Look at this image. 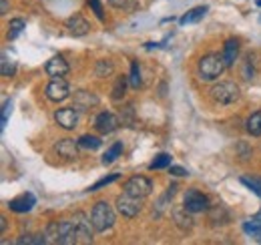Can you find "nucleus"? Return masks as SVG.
Returning a JSON list of instances; mask_svg holds the SVG:
<instances>
[{
    "label": "nucleus",
    "mask_w": 261,
    "mask_h": 245,
    "mask_svg": "<svg viewBox=\"0 0 261 245\" xmlns=\"http://www.w3.org/2000/svg\"><path fill=\"white\" fill-rule=\"evenodd\" d=\"M225 68L227 66H225L223 59L219 55H213V53L201 57V61L197 64V72H199V79L201 81H217L223 75Z\"/></svg>",
    "instance_id": "1"
},
{
    "label": "nucleus",
    "mask_w": 261,
    "mask_h": 245,
    "mask_svg": "<svg viewBox=\"0 0 261 245\" xmlns=\"http://www.w3.org/2000/svg\"><path fill=\"white\" fill-rule=\"evenodd\" d=\"M91 221L97 229V233H105L115 225V211L107 201H97L93 211H91Z\"/></svg>",
    "instance_id": "2"
},
{
    "label": "nucleus",
    "mask_w": 261,
    "mask_h": 245,
    "mask_svg": "<svg viewBox=\"0 0 261 245\" xmlns=\"http://www.w3.org/2000/svg\"><path fill=\"white\" fill-rule=\"evenodd\" d=\"M209 94L217 105H231L239 99L241 92H239V87L233 81H221L209 91Z\"/></svg>",
    "instance_id": "3"
},
{
    "label": "nucleus",
    "mask_w": 261,
    "mask_h": 245,
    "mask_svg": "<svg viewBox=\"0 0 261 245\" xmlns=\"http://www.w3.org/2000/svg\"><path fill=\"white\" fill-rule=\"evenodd\" d=\"M143 209V197H137V195H130L127 191H123V195L117 197V211L127 217V219H133L141 213Z\"/></svg>",
    "instance_id": "4"
},
{
    "label": "nucleus",
    "mask_w": 261,
    "mask_h": 245,
    "mask_svg": "<svg viewBox=\"0 0 261 245\" xmlns=\"http://www.w3.org/2000/svg\"><path fill=\"white\" fill-rule=\"evenodd\" d=\"M72 223H74V229H76V239L79 243H93V235H95V225L91 221L89 215H85L83 211L74 213L72 217Z\"/></svg>",
    "instance_id": "5"
},
{
    "label": "nucleus",
    "mask_w": 261,
    "mask_h": 245,
    "mask_svg": "<svg viewBox=\"0 0 261 245\" xmlns=\"http://www.w3.org/2000/svg\"><path fill=\"white\" fill-rule=\"evenodd\" d=\"M183 205L191 213H203L209 209V197L205 193H201L199 189H189L183 197Z\"/></svg>",
    "instance_id": "6"
},
{
    "label": "nucleus",
    "mask_w": 261,
    "mask_h": 245,
    "mask_svg": "<svg viewBox=\"0 0 261 245\" xmlns=\"http://www.w3.org/2000/svg\"><path fill=\"white\" fill-rule=\"evenodd\" d=\"M123 191H127L130 195H137V197H143V199H145V197L151 195L153 183H151V179H147V177H143V175H133L130 179L125 181Z\"/></svg>",
    "instance_id": "7"
},
{
    "label": "nucleus",
    "mask_w": 261,
    "mask_h": 245,
    "mask_svg": "<svg viewBox=\"0 0 261 245\" xmlns=\"http://www.w3.org/2000/svg\"><path fill=\"white\" fill-rule=\"evenodd\" d=\"M44 94H46V99L53 101V103H63V101H66V99L70 96V87H68V83H66L63 77H59V79H53V81L46 85Z\"/></svg>",
    "instance_id": "8"
},
{
    "label": "nucleus",
    "mask_w": 261,
    "mask_h": 245,
    "mask_svg": "<svg viewBox=\"0 0 261 245\" xmlns=\"http://www.w3.org/2000/svg\"><path fill=\"white\" fill-rule=\"evenodd\" d=\"M55 121L61 129L65 131H72L76 125H79V113L74 107H65V109H59L55 113Z\"/></svg>",
    "instance_id": "9"
},
{
    "label": "nucleus",
    "mask_w": 261,
    "mask_h": 245,
    "mask_svg": "<svg viewBox=\"0 0 261 245\" xmlns=\"http://www.w3.org/2000/svg\"><path fill=\"white\" fill-rule=\"evenodd\" d=\"M119 125H121V121L113 113H107V111L98 113L97 119H95V129H97L98 133H102V135H109V133L117 131Z\"/></svg>",
    "instance_id": "10"
},
{
    "label": "nucleus",
    "mask_w": 261,
    "mask_h": 245,
    "mask_svg": "<svg viewBox=\"0 0 261 245\" xmlns=\"http://www.w3.org/2000/svg\"><path fill=\"white\" fill-rule=\"evenodd\" d=\"M72 103H74L72 107L76 111H89V109H93V107L98 105V96L95 92H89V91H74Z\"/></svg>",
    "instance_id": "11"
},
{
    "label": "nucleus",
    "mask_w": 261,
    "mask_h": 245,
    "mask_svg": "<svg viewBox=\"0 0 261 245\" xmlns=\"http://www.w3.org/2000/svg\"><path fill=\"white\" fill-rule=\"evenodd\" d=\"M34 203H36V199H34L33 193H22V195L10 199V201H8V207H10V211H14V213H27V211L33 209Z\"/></svg>",
    "instance_id": "12"
},
{
    "label": "nucleus",
    "mask_w": 261,
    "mask_h": 245,
    "mask_svg": "<svg viewBox=\"0 0 261 245\" xmlns=\"http://www.w3.org/2000/svg\"><path fill=\"white\" fill-rule=\"evenodd\" d=\"M44 70H46V75H48V77L59 79V77H66V75H68L70 66H68V62H66L61 55H57V57H53L50 61L46 62Z\"/></svg>",
    "instance_id": "13"
},
{
    "label": "nucleus",
    "mask_w": 261,
    "mask_h": 245,
    "mask_svg": "<svg viewBox=\"0 0 261 245\" xmlns=\"http://www.w3.org/2000/svg\"><path fill=\"white\" fill-rule=\"evenodd\" d=\"M79 149H81L79 141H72V139H61L55 145V151L63 159H76L79 157Z\"/></svg>",
    "instance_id": "14"
},
{
    "label": "nucleus",
    "mask_w": 261,
    "mask_h": 245,
    "mask_svg": "<svg viewBox=\"0 0 261 245\" xmlns=\"http://www.w3.org/2000/svg\"><path fill=\"white\" fill-rule=\"evenodd\" d=\"M59 229H61V239H59V245L79 243V239H76V229H74V223H72V219L59 221Z\"/></svg>",
    "instance_id": "15"
},
{
    "label": "nucleus",
    "mask_w": 261,
    "mask_h": 245,
    "mask_svg": "<svg viewBox=\"0 0 261 245\" xmlns=\"http://www.w3.org/2000/svg\"><path fill=\"white\" fill-rule=\"evenodd\" d=\"M66 29L72 36H85L87 32L91 31V24L81 16V14H74L66 20Z\"/></svg>",
    "instance_id": "16"
},
{
    "label": "nucleus",
    "mask_w": 261,
    "mask_h": 245,
    "mask_svg": "<svg viewBox=\"0 0 261 245\" xmlns=\"http://www.w3.org/2000/svg\"><path fill=\"white\" fill-rule=\"evenodd\" d=\"M173 219H175V225H177L181 231H189V229L195 225V221H193V217H191V211H187L185 205L173 209Z\"/></svg>",
    "instance_id": "17"
},
{
    "label": "nucleus",
    "mask_w": 261,
    "mask_h": 245,
    "mask_svg": "<svg viewBox=\"0 0 261 245\" xmlns=\"http://www.w3.org/2000/svg\"><path fill=\"white\" fill-rule=\"evenodd\" d=\"M237 57H239V40L237 38H229L227 42H225V46H223L221 59L225 62V66L231 68L235 64V61H237Z\"/></svg>",
    "instance_id": "18"
},
{
    "label": "nucleus",
    "mask_w": 261,
    "mask_h": 245,
    "mask_svg": "<svg viewBox=\"0 0 261 245\" xmlns=\"http://www.w3.org/2000/svg\"><path fill=\"white\" fill-rule=\"evenodd\" d=\"M207 6H197V8H191L187 14H183L181 18H179V24H191V22H197V20H201L205 14H207Z\"/></svg>",
    "instance_id": "19"
},
{
    "label": "nucleus",
    "mask_w": 261,
    "mask_h": 245,
    "mask_svg": "<svg viewBox=\"0 0 261 245\" xmlns=\"http://www.w3.org/2000/svg\"><path fill=\"white\" fill-rule=\"evenodd\" d=\"M44 241L50 245H59V239H61V229H59V221H50L44 229Z\"/></svg>",
    "instance_id": "20"
},
{
    "label": "nucleus",
    "mask_w": 261,
    "mask_h": 245,
    "mask_svg": "<svg viewBox=\"0 0 261 245\" xmlns=\"http://www.w3.org/2000/svg\"><path fill=\"white\" fill-rule=\"evenodd\" d=\"M245 129H247L249 135L259 137L261 135V111H255V113L249 115V119L245 121Z\"/></svg>",
    "instance_id": "21"
},
{
    "label": "nucleus",
    "mask_w": 261,
    "mask_h": 245,
    "mask_svg": "<svg viewBox=\"0 0 261 245\" xmlns=\"http://www.w3.org/2000/svg\"><path fill=\"white\" fill-rule=\"evenodd\" d=\"M121 153H123V143H115V145H111V147L107 149V153L102 155V165H111V163H115Z\"/></svg>",
    "instance_id": "22"
},
{
    "label": "nucleus",
    "mask_w": 261,
    "mask_h": 245,
    "mask_svg": "<svg viewBox=\"0 0 261 245\" xmlns=\"http://www.w3.org/2000/svg\"><path fill=\"white\" fill-rule=\"evenodd\" d=\"M243 231L251 237H255L257 241H261V219H251L243 223Z\"/></svg>",
    "instance_id": "23"
},
{
    "label": "nucleus",
    "mask_w": 261,
    "mask_h": 245,
    "mask_svg": "<svg viewBox=\"0 0 261 245\" xmlns=\"http://www.w3.org/2000/svg\"><path fill=\"white\" fill-rule=\"evenodd\" d=\"M125 91H127V77L123 75V77H117V81H115V85H113V101H121L123 96H125Z\"/></svg>",
    "instance_id": "24"
},
{
    "label": "nucleus",
    "mask_w": 261,
    "mask_h": 245,
    "mask_svg": "<svg viewBox=\"0 0 261 245\" xmlns=\"http://www.w3.org/2000/svg\"><path fill=\"white\" fill-rule=\"evenodd\" d=\"M79 145H81V149H89V151H97L98 147L102 145V141H100L98 137H93V135H83V137L79 139Z\"/></svg>",
    "instance_id": "25"
},
{
    "label": "nucleus",
    "mask_w": 261,
    "mask_h": 245,
    "mask_svg": "<svg viewBox=\"0 0 261 245\" xmlns=\"http://www.w3.org/2000/svg\"><path fill=\"white\" fill-rule=\"evenodd\" d=\"M24 27H27V22L22 18H12L10 24H8V40H14L20 32L24 31Z\"/></svg>",
    "instance_id": "26"
},
{
    "label": "nucleus",
    "mask_w": 261,
    "mask_h": 245,
    "mask_svg": "<svg viewBox=\"0 0 261 245\" xmlns=\"http://www.w3.org/2000/svg\"><path fill=\"white\" fill-rule=\"evenodd\" d=\"M113 70H115V66H113V62H111V61H98L97 66H95V75H97L98 79L109 77Z\"/></svg>",
    "instance_id": "27"
},
{
    "label": "nucleus",
    "mask_w": 261,
    "mask_h": 245,
    "mask_svg": "<svg viewBox=\"0 0 261 245\" xmlns=\"http://www.w3.org/2000/svg\"><path fill=\"white\" fill-rule=\"evenodd\" d=\"M129 83H130V87H133V89H139V87H141V68H139V62L137 61L130 62Z\"/></svg>",
    "instance_id": "28"
},
{
    "label": "nucleus",
    "mask_w": 261,
    "mask_h": 245,
    "mask_svg": "<svg viewBox=\"0 0 261 245\" xmlns=\"http://www.w3.org/2000/svg\"><path fill=\"white\" fill-rule=\"evenodd\" d=\"M119 121L123 122L125 127H133V122H135V109H133V105H127L125 109H121Z\"/></svg>",
    "instance_id": "29"
},
{
    "label": "nucleus",
    "mask_w": 261,
    "mask_h": 245,
    "mask_svg": "<svg viewBox=\"0 0 261 245\" xmlns=\"http://www.w3.org/2000/svg\"><path fill=\"white\" fill-rule=\"evenodd\" d=\"M151 169H165V167H171V155L161 153L155 157V161L149 165Z\"/></svg>",
    "instance_id": "30"
},
{
    "label": "nucleus",
    "mask_w": 261,
    "mask_h": 245,
    "mask_svg": "<svg viewBox=\"0 0 261 245\" xmlns=\"http://www.w3.org/2000/svg\"><path fill=\"white\" fill-rule=\"evenodd\" d=\"M16 243L18 245H44L46 241H44V235H22V237H18L16 239Z\"/></svg>",
    "instance_id": "31"
},
{
    "label": "nucleus",
    "mask_w": 261,
    "mask_h": 245,
    "mask_svg": "<svg viewBox=\"0 0 261 245\" xmlns=\"http://www.w3.org/2000/svg\"><path fill=\"white\" fill-rule=\"evenodd\" d=\"M117 179H119V173H113V175H109V177H102V179H100V181H97V183L93 185L89 191H98L100 187H105V185H111L113 181H117Z\"/></svg>",
    "instance_id": "32"
},
{
    "label": "nucleus",
    "mask_w": 261,
    "mask_h": 245,
    "mask_svg": "<svg viewBox=\"0 0 261 245\" xmlns=\"http://www.w3.org/2000/svg\"><path fill=\"white\" fill-rule=\"evenodd\" d=\"M241 183L247 185V187H249V189H251L253 193H257V195L261 197V181H259V179H249V177H241Z\"/></svg>",
    "instance_id": "33"
},
{
    "label": "nucleus",
    "mask_w": 261,
    "mask_h": 245,
    "mask_svg": "<svg viewBox=\"0 0 261 245\" xmlns=\"http://www.w3.org/2000/svg\"><path fill=\"white\" fill-rule=\"evenodd\" d=\"M2 77H12L14 75V70H16V66H14V62H10L6 57H2Z\"/></svg>",
    "instance_id": "34"
},
{
    "label": "nucleus",
    "mask_w": 261,
    "mask_h": 245,
    "mask_svg": "<svg viewBox=\"0 0 261 245\" xmlns=\"http://www.w3.org/2000/svg\"><path fill=\"white\" fill-rule=\"evenodd\" d=\"M89 6L93 8L95 16L102 22V20H105V12H102V4H100V0H89Z\"/></svg>",
    "instance_id": "35"
},
{
    "label": "nucleus",
    "mask_w": 261,
    "mask_h": 245,
    "mask_svg": "<svg viewBox=\"0 0 261 245\" xmlns=\"http://www.w3.org/2000/svg\"><path fill=\"white\" fill-rule=\"evenodd\" d=\"M10 109H12V103L10 101H6L4 103V109H2V127L8 122V115H10Z\"/></svg>",
    "instance_id": "36"
},
{
    "label": "nucleus",
    "mask_w": 261,
    "mask_h": 245,
    "mask_svg": "<svg viewBox=\"0 0 261 245\" xmlns=\"http://www.w3.org/2000/svg\"><path fill=\"white\" fill-rule=\"evenodd\" d=\"M169 173H171V175H175V177H185V175H189L183 167H173V165L169 167Z\"/></svg>",
    "instance_id": "37"
},
{
    "label": "nucleus",
    "mask_w": 261,
    "mask_h": 245,
    "mask_svg": "<svg viewBox=\"0 0 261 245\" xmlns=\"http://www.w3.org/2000/svg\"><path fill=\"white\" fill-rule=\"evenodd\" d=\"M127 2H129V0H109V4L115 6V8H123Z\"/></svg>",
    "instance_id": "38"
},
{
    "label": "nucleus",
    "mask_w": 261,
    "mask_h": 245,
    "mask_svg": "<svg viewBox=\"0 0 261 245\" xmlns=\"http://www.w3.org/2000/svg\"><path fill=\"white\" fill-rule=\"evenodd\" d=\"M8 0H0V14H6L8 12Z\"/></svg>",
    "instance_id": "39"
},
{
    "label": "nucleus",
    "mask_w": 261,
    "mask_h": 245,
    "mask_svg": "<svg viewBox=\"0 0 261 245\" xmlns=\"http://www.w3.org/2000/svg\"><path fill=\"white\" fill-rule=\"evenodd\" d=\"M0 231H6V217H0Z\"/></svg>",
    "instance_id": "40"
},
{
    "label": "nucleus",
    "mask_w": 261,
    "mask_h": 245,
    "mask_svg": "<svg viewBox=\"0 0 261 245\" xmlns=\"http://www.w3.org/2000/svg\"><path fill=\"white\" fill-rule=\"evenodd\" d=\"M257 4H259V6H261V0H257Z\"/></svg>",
    "instance_id": "41"
}]
</instances>
